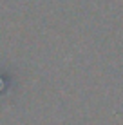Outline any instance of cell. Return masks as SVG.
Returning <instances> with one entry per match:
<instances>
[{"instance_id": "cell-1", "label": "cell", "mask_w": 123, "mask_h": 125, "mask_svg": "<svg viewBox=\"0 0 123 125\" xmlns=\"http://www.w3.org/2000/svg\"><path fill=\"white\" fill-rule=\"evenodd\" d=\"M13 83H15V80H13L11 71L9 69L0 67V98H6L7 94L11 93Z\"/></svg>"}]
</instances>
